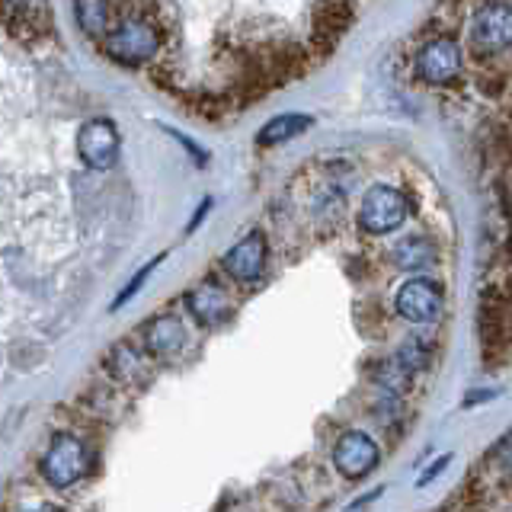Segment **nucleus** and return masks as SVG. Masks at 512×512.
Returning <instances> with one entry per match:
<instances>
[{"instance_id": "obj_1", "label": "nucleus", "mask_w": 512, "mask_h": 512, "mask_svg": "<svg viewBox=\"0 0 512 512\" xmlns=\"http://www.w3.org/2000/svg\"><path fill=\"white\" fill-rule=\"evenodd\" d=\"M103 52L135 68V64L154 61V55L160 52V29L141 13H125L119 23H112V29L103 36Z\"/></svg>"}, {"instance_id": "obj_2", "label": "nucleus", "mask_w": 512, "mask_h": 512, "mask_svg": "<svg viewBox=\"0 0 512 512\" xmlns=\"http://www.w3.org/2000/svg\"><path fill=\"white\" fill-rule=\"evenodd\" d=\"M471 45L480 55H500L512 48V4L503 0H490V4L477 7L471 16Z\"/></svg>"}, {"instance_id": "obj_3", "label": "nucleus", "mask_w": 512, "mask_h": 512, "mask_svg": "<svg viewBox=\"0 0 512 512\" xmlns=\"http://www.w3.org/2000/svg\"><path fill=\"white\" fill-rule=\"evenodd\" d=\"M87 471V448L74 432H61L55 442L48 445V452L42 458V474L55 490H68L74 487Z\"/></svg>"}, {"instance_id": "obj_4", "label": "nucleus", "mask_w": 512, "mask_h": 512, "mask_svg": "<svg viewBox=\"0 0 512 512\" xmlns=\"http://www.w3.org/2000/svg\"><path fill=\"white\" fill-rule=\"evenodd\" d=\"M407 212H410V202H407V196L400 189L372 186L362 196L359 224L368 234H388V231H397L400 224H404Z\"/></svg>"}, {"instance_id": "obj_5", "label": "nucleus", "mask_w": 512, "mask_h": 512, "mask_svg": "<svg viewBox=\"0 0 512 512\" xmlns=\"http://www.w3.org/2000/svg\"><path fill=\"white\" fill-rule=\"evenodd\" d=\"M394 308L400 317L410 320V324H420V327L436 324V320L442 317V308H445L442 288L432 279H407L397 288Z\"/></svg>"}, {"instance_id": "obj_6", "label": "nucleus", "mask_w": 512, "mask_h": 512, "mask_svg": "<svg viewBox=\"0 0 512 512\" xmlns=\"http://www.w3.org/2000/svg\"><path fill=\"white\" fill-rule=\"evenodd\" d=\"M119 132L109 119H90L77 132V154L90 170H109L119 160Z\"/></svg>"}, {"instance_id": "obj_7", "label": "nucleus", "mask_w": 512, "mask_h": 512, "mask_svg": "<svg viewBox=\"0 0 512 512\" xmlns=\"http://www.w3.org/2000/svg\"><path fill=\"white\" fill-rule=\"evenodd\" d=\"M461 45L448 36L429 39L416 55V77L426 84H452L461 74Z\"/></svg>"}, {"instance_id": "obj_8", "label": "nucleus", "mask_w": 512, "mask_h": 512, "mask_svg": "<svg viewBox=\"0 0 512 512\" xmlns=\"http://www.w3.org/2000/svg\"><path fill=\"white\" fill-rule=\"evenodd\" d=\"M378 458H381L378 445H375V439H368L365 432H343L340 442H336V448H333L336 471L349 480H362V477L372 474Z\"/></svg>"}, {"instance_id": "obj_9", "label": "nucleus", "mask_w": 512, "mask_h": 512, "mask_svg": "<svg viewBox=\"0 0 512 512\" xmlns=\"http://www.w3.org/2000/svg\"><path fill=\"white\" fill-rule=\"evenodd\" d=\"M221 269L228 272L234 282H256L266 269V237L260 231H250L244 240L221 256Z\"/></svg>"}, {"instance_id": "obj_10", "label": "nucleus", "mask_w": 512, "mask_h": 512, "mask_svg": "<svg viewBox=\"0 0 512 512\" xmlns=\"http://www.w3.org/2000/svg\"><path fill=\"white\" fill-rule=\"evenodd\" d=\"M349 23H352V7L346 0H320L314 7V36H311L314 52L327 55L349 29Z\"/></svg>"}, {"instance_id": "obj_11", "label": "nucleus", "mask_w": 512, "mask_h": 512, "mask_svg": "<svg viewBox=\"0 0 512 512\" xmlns=\"http://www.w3.org/2000/svg\"><path fill=\"white\" fill-rule=\"evenodd\" d=\"M186 346V327L176 314H160L144 327V349L157 362H173Z\"/></svg>"}, {"instance_id": "obj_12", "label": "nucleus", "mask_w": 512, "mask_h": 512, "mask_svg": "<svg viewBox=\"0 0 512 512\" xmlns=\"http://www.w3.org/2000/svg\"><path fill=\"white\" fill-rule=\"evenodd\" d=\"M186 311L196 317L199 324L215 327V324H221V320L231 317L234 304L218 282H199L186 292Z\"/></svg>"}, {"instance_id": "obj_13", "label": "nucleus", "mask_w": 512, "mask_h": 512, "mask_svg": "<svg viewBox=\"0 0 512 512\" xmlns=\"http://www.w3.org/2000/svg\"><path fill=\"white\" fill-rule=\"evenodd\" d=\"M151 352H141L132 346V343H119L112 346L109 352V368L112 375L119 378V384H125V388H148V384L154 381V365H151Z\"/></svg>"}, {"instance_id": "obj_14", "label": "nucleus", "mask_w": 512, "mask_h": 512, "mask_svg": "<svg viewBox=\"0 0 512 512\" xmlns=\"http://www.w3.org/2000/svg\"><path fill=\"white\" fill-rule=\"evenodd\" d=\"M48 20H52L48 0H7V23L13 29V36H23V32H45Z\"/></svg>"}, {"instance_id": "obj_15", "label": "nucleus", "mask_w": 512, "mask_h": 512, "mask_svg": "<svg viewBox=\"0 0 512 512\" xmlns=\"http://www.w3.org/2000/svg\"><path fill=\"white\" fill-rule=\"evenodd\" d=\"M391 260L400 269H423L429 263H436V244L426 234H410L391 247Z\"/></svg>"}, {"instance_id": "obj_16", "label": "nucleus", "mask_w": 512, "mask_h": 512, "mask_svg": "<svg viewBox=\"0 0 512 512\" xmlns=\"http://www.w3.org/2000/svg\"><path fill=\"white\" fill-rule=\"evenodd\" d=\"M314 119L311 116H301V112H285V116L272 119L260 128V135H256V144H263V148H269V144H282V141H292L298 138L304 128H311Z\"/></svg>"}, {"instance_id": "obj_17", "label": "nucleus", "mask_w": 512, "mask_h": 512, "mask_svg": "<svg viewBox=\"0 0 512 512\" xmlns=\"http://www.w3.org/2000/svg\"><path fill=\"white\" fill-rule=\"evenodd\" d=\"M77 23L87 36H106L112 29V4L109 0H74Z\"/></svg>"}, {"instance_id": "obj_18", "label": "nucleus", "mask_w": 512, "mask_h": 512, "mask_svg": "<svg viewBox=\"0 0 512 512\" xmlns=\"http://www.w3.org/2000/svg\"><path fill=\"white\" fill-rule=\"evenodd\" d=\"M160 260H164V256H157V260H151L148 266H144V269L138 272V276L132 279V285H128V288H125V292H122V295H119L116 301H112V311H116V308H122V304H125L128 298H132V295H138V292H141V285H144V279H148V276H151V272H154V269L160 266Z\"/></svg>"}, {"instance_id": "obj_19", "label": "nucleus", "mask_w": 512, "mask_h": 512, "mask_svg": "<svg viewBox=\"0 0 512 512\" xmlns=\"http://www.w3.org/2000/svg\"><path fill=\"white\" fill-rule=\"evenodd\" d=\"M208 208H212V199H205V202L199 205V212H196V215H192V221H189V231H192V228H196V224H199V221H202V218L208 215Z\"/></svg>"}, {"instance_id": "obj_20", "label": "nucleus", "mask_w": 512, "mask_h": 512, "mask_svg": "<svg viewBox=\"0 0 512 512\" xmlns=\"http://www.w3.org/2000/svg\"><path fill=\"white\" fill-rule=\"evenodd\" d=\"M445 464H448V455H445V458H439V461H436V468H432V471H426V474L420 477V487H423V484H429V480L436 477V474H439V471L445 468Z\"/></svg>"}, {"instance_id": "obj_21", "label": "nucleus", "mask_w": 512, "mask_h": 512, "mask_svg": "<svg viewBox=\"0 0 512 512\" xmlns=\"http://www.w3.org/2000/svg\"><path fill=\"white\" fill-rule=\"evenodd\" d=\"M509 202H512V199H509Z\"/></svg>"}]
</instances>
